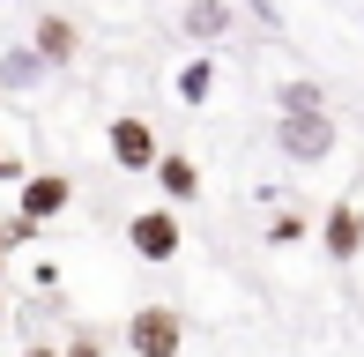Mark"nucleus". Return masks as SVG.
<instances>
[{
    "mask_svg": "<svg viewBox=\"0 0 364 357\" xmlns=\"http://www.w3.org/2000/svg\"><path fill=\"white\" fill-rule=\"evenodd\" d=\"M275 105H283V112H327V90L297 75V82H283V90H275Z\"/></svg>",
    "mask_w": 364,
    "mask_h": 357,
    "instance_id": "f8f14e48",
    "label": "nucleus"
},
{
    "mask_svg": "<svg viewBox=\"0 0 364 357\" xmlns=\"http://www.w3.org/2000/svg\"><path fill=\"white\" fill-rule=\"evenodd\" d=\"M68 357H105V350H97V335H75V343H68Z\"/></svg>",
    "mask_w": 364,
    "mask_h": 357,
    "instance_id": "dca6fc26",
    "label": "nucleus"
},
{
    "mask_svg": "<svg viewBox=\"0 0 364 357\" xmlns=\"http://www.w3.org/2000/svg\"><path fill=\"white\" fill-rule=\"evenodd\" d=\"M23 178L30 171H23V156H15V142H0V186H23Z\"/></svg>",
    "mask_w": 364,
    "mask_h": 357,
    "instance_id": "2eb2a0df",
    "label": "nucleus"
},
{
    "mask_svg": "<svg viewBox=\"0 0 364 357\" xmlns=\"http://www.w3.org/2000/svg\"><path fill=\"white\" fill-rule=\"evenodd\" d=\"M275 149H283L290 164H327V156H335V119H327V112H283Z\"/></svg>",
    "mask_w": 364,
    "mask_h": 357,
    "instance_id": "f257e3e1",
    "label": "nucleus"
},
{
    "mask_svg": "<svg viewBox=\"0 0 364 357\" xmlns=\"http://www.w3.org/2000/svg\"><path fill=\"white\" fill-rule=\"evenodd\" d=\"M178 30H186L193 45H216V38L238 30V0H186V8H178Z\"/></svg>",
    "mask_w": 364,
    "mask_h": 357,
    "instance_id": "0eeeda50",
    "label": "nucleus"
},
{
    "mask_svg": "<svg viewBox=\"0 0 364 357\" xmlns=\"http://www.w3.org/2000/svg\"><path fill=\"white\" fill-rule=\"evenodd\" d=\"M149 178H156V186H164V208H186V201H201V171H193V156H164V164L156 171H149Z\"/></svg>",
    "mask_w": 364,
    "mask_h": 357,
    "instance_id": "9d476101",
    "label": "nucleus"
},
{
    "mask_svg": "<svg viewBox=\"0 0 364 357\" xmlns=\"http://www.w3.org/2000/svg\"><path fill=\"white\" fill-rule=\"evenodd\" d=\"M127 246H134V261H149V268L178 261V246H186V231H178V208H141V216L127 223Z\"/></svg>",
    "mask_w": 364,
    "mask_h": 357,
    "instance_id": "f03ea898",
    "label": "nucleus"
},
{
    "mask_svg": "<svg viewBox=\"0 0 364 357\" xmlns=\"http://www.w3.org/2000/svg\"><path fill=\"white\" fill-rule=\"evenodd\" d=\"M0 261H8V246H0Z\"/></svg>",
    "mask_w": 364,
    "mask_h": 357,
    "instance_id": "6ab92c4d",
    "label": "nucleus"
},
{
    "mask_svg": "<svg viewBox=\"0 0 364 357\" xmlns=\"http://www.w3.org/2000/svg\"><path fill=\"white\" fill-rule=\"evenodd\" d=\"M0 320H8V305H0Z\"/></svg>",
    "mask_w": 364,
    "mask_h": 357,
    "instance_id": "a211bd4d",
    "label": "nucleus"
},
{
    "mask_svg": "<svg viewBox=\"0 0 364 357\" xmlns=\"http://www.w3.org/2000/svg\"><path fill=\"white\" fill-rule=\"evenodd\" d=\"M320 253H327V261H357V253H364V208L357 201H335L320 216Z\"/></svg>",
    "mask_w": 364,
    "mask_h": 357,
    "instance_id": "39448f33",
    "label": "nucleus"
},
{
    "mask_svg": "<svg viewBox=\"0 0 364 357\" xmlns=\"http://www.w3.org/2000/svg\"><path fill=\"white\" fill-rule=\"evenodd\" d=\"M208 90H216V53H201V60L178 68V97H186V105H208Z\"/></svg>",
    "mask_w": 364,
    "mask_h": 357,
    "instance_id": "9b49d317",
    "label": "nucleus"
},
{
    "mask_svg": "<svg viewBox=\"0 0 364 357\" xmlns=\"http://www.w3.org/2000/svg\"><path fill=\"white\" fill-rule=\"evenodd\" d=\"M45 75H53V60H45L38 45H8V53H0V90L23 97V90H38Z\"/></svg>",
    "mask_w": 364,
    "mask_h": 357,
    "instance_id": "6e6552de",
    "label": "nucleus"
},
{
    "mask_svg": "<svg viewBox=\"0 0 364 357\" xmlns=\"http://www.w3.org/2000/svg\"><path fill=\"white\" fill-rule=\"evenodd\" d=\"M305 238H312V223L297 216V208H283V216L268 223V246H275V253H290V246H305Z\"/></svg>",
    "mask_w": 364,
    "mask_h": 357,
    "instance_id": "ddd939ff",
    "label": "nucleus"
},
{
    "mask_svg": "<svg viewBox=\"0 0 364 357\" xmlns=\"http://www.w3.org/2000/svg\"><path fill=\"white\" fill-rule=\"evenodd\" d=\"M105 149H112V164H119V171H156V164H164L156 127H149V119H112V127H105Z\"/></svg>",
    "mask_w": 364,
    "mask_h": 357,
    "instance_id": "20e7f679",
    "label": "nucleus"
},
{
    "mask_svg": "<svg viewBox=\"0 0 364 357\" xmlns=\"http://www.w3.org/2000/svg\"><path fill=\"white\" fill-rule=\"evenodd\" d=\"M23 357H68V350H53V343H30V350H23Z\"/></svg>",
    "mask_w": 364,
    "mask_h": 357,
    "instance_id": "f3484780",
    "label": "nucleus"
},
{
    "mask_svg": "<svg viewBox=\"0 0 364 357\" xmlns=\"http://www.w3.org/2000/svg\"><path fill=\"white\" fill-rule=\"evenodd\" d=\"M30 45H38L53 68H68V60L82 53V30L68 23V15H53V8H45V15H38V30H30Z\"/></svg>",
    "mask_w": 364,
    "mask_h": 357,
    "instance_id": "1a4fd4ad",
    "label": "nucleus"
},
{
    "mask_svg": "<svg viewBox=\"0 0 364 357\" xmlns=\"http://www.w3.org/2000/svg\"><path fill=\"white\" fill-rule=\"evenodd\" d=\"M38 231H45V223H38V216H23V208H15V216H0V246H8V253L38 246Z\"/></svg>",
    "mask_w": 364,
    "mask_h": 357,
    "instance_id": "4468645a",
    "label": "nucleus"
},
{
    "mask_svg": "<svg viewBox=\"0 0 364 357\" xmlns=\"http://www.w3.org/2000/svg\"><path fill=\"white\" fill-rule=\"evenodd\" d=\"M178 343H186V320L171 305H134V320H127V350L134 357H178Z\"/></svg>",
    "mask_w": 364,
    "mask_h": 357,
    "instance_id": "7ed1b4c3",
    "label": "nucleus"
},
{
    "mask_svg": "<svg viewBox=\"0 0 364 357\" xmlns=\"http://www.w3.org/2000/svg\"><path fill=\"white\" fill-rule=\"evenodd\" d=\"M68 208H75V178L68 171H30L23 178V216L53 223V216H68Z\"/></svg>",
    "mask_w": 364,
    "mask_h": 357,
    "instance_id": "423d86ee",
    "label": "nucleus"
}]
</instances>
